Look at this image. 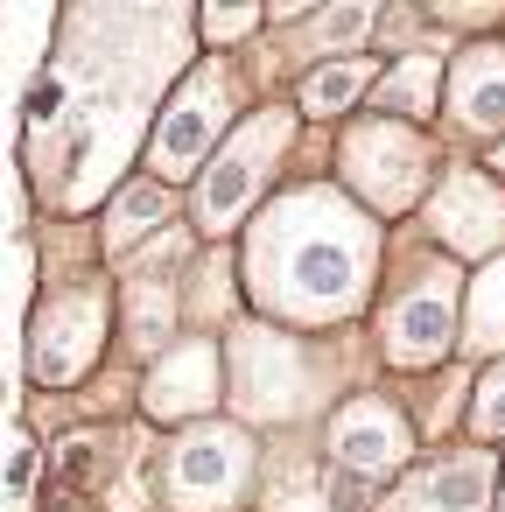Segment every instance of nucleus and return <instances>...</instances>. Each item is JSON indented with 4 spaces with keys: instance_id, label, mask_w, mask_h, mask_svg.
Listing matches in <instances>:
<instances>
[{
    "instance_id": "f257e3e1",
    "label": "nucleus",
    "mask_w": 505,
    "mask_h": 512,
    "mask_svg": "<svg viewBox=\"0 0 505 512\" xmlns=\"http://www.w3.org/2000/svg\"><path fill=\"white\" fill-rule=\"evenodd\" d=\"M372 225L330 197V190H295L281 197L260 225H253V295L274 309V316H295V323H330L344 316L365 281H372Z\"/></svg>"
},
{
    "instance_id": "f03ea898",
    "label": "nucleus",
    "mask_w": 505,
    "mask_h": 512,
    "mask_svg": "<svg viewBox=\"0 0 505 512\" xmlns=\"http://www.w3.org/2000/svg\"><path fill=\"white\" fill-rule=\"evenodd\" d=\"M99 337H106V295H99V288L50 295V302L36 309V337H29L36 379H50V386L78 379V372L99 358Z\"/></svg>"
},
{
    "instance_id": "7ed1b4c3",
    "label": "nucleus",
    "mask_w": 505,
    "mask_h": 512,
    "mask_svg": "<svg viewBox=\"0 0 505 512\" xmlns=\"http://www.w3.org/2000/svg\"><path fill=\"white\" fill-rule=\"evenodd\" d=\"M253 470V449L239 428H190L169 456V498L183 512H211V505H232L239 484Z\"/></svg>"
},
{
    "instance_id": "20e7f679",
    "label": "nucleus",
    "mask_w": 505,
    "mask_h": 512,
    "mask_svg": "<svg viewBox=\"0 0 505 512\" xmlns=\"http://www.w3.org/2000/svg\"><path fill=\"white\" fill-rule=\"evenodd\" d=\"M281 141H288V113H260V120L218 155V169H211L204 190H197V218H204V232L239 225V211H246L253 190L267 183V162L281 155Z\"/></svg>"
},
{
    "instance_id": "39448f33",
    "label": "nucleus",
    "mask_w": 505,
    "mask_h": 512,
    "mask_svg": "<svg viewBox=\"0 0 505 512\" xmlns=\"http://www.w3.org/2000/svg\"><path fill=\"white\" fill-rule=\"evenodd\" d=\"M344 169H351V183H358L379 211H400V204L421 190L428 155H421V141H414L400 120H372V127H358V134H351Z\"/></svg>"
},
{
    "instance_id": "423d86ee",
    "label": "nucleus",
    "mask_w": 505,
    "mask_h": 512,
    "mask_svg": "<svg viewBox=\"0 0 505 512\" xmlns=\"http://www.w3.org/2000/svg\"><path fill=\"white\" fill-rule=\"evenodd\" d=\"M218 127H225V85L204 71V78H190V85L176 92V106L162 113L155 141H148V169H155L162 183L190 176V169L204 162V148L218 141Z\"/></svg>"
},
{
    "instance_id": "0eeeda50",
    "label": "nucleus",
    "mask_w": 505,
    "mask_h": 512,
    "mask_svg": "<svg viewBox=\"0 0 505 512\" xmlns=\"http://www.w3.org/2000/svg\"><path fill=\"white\" fill-rule=\"evenodd\" d=\"M435 239L456 246V253H498L505 260V190L477 169H456L442 190H435Z\"/></svg>"
},
{
    "instance_id": "6e6552de",
    "label": "nucleus",
    "mask_w": 505,
    "mask_h": 512,
    "mask_svg": "<svg viewBox=\"0 0 505 512\" xmlns=\"http://www.w3.org/2000/svg\"><path fill=\"white\" fill-rule=\"evenodd\" d=\"M449 337H456V288H449V274H428L421 288H407L393 302V316H386V358L393 365H428V358L449 351Z\"/></svg>"
},
{
    "instance_id": "1a4fd4ad",
    "label": "nucleus",
    "mask_w": 505,
    "mask_h": 512,
    "mask_svg": "<svg viewBox=\"0 0 505 512\" xmlns=\"http://www.w3.org/2000/svg\"><path fill=\"white\" fill-rule=\"evenodd\" d=\"M232 393L246 414H295V393H302V365H295V344L274 337V330H239L232 344Z\"/></svg>"
},
{
    "instance_id": "9d476101",
    "label": "nucleus",
    "mask_w": 505,
    "mask_h": 512,
    "mask_svg": "<svg viewBox=\"0 0 505 512\" xmlns=\"http://www.w3.org/2000/svg\"><path fill=\"white\" fill-rule=\"evenodd\" d=\"M407 421L386 407V400H351L337 421H330V456L344 463V470H358V477H386V470H400L407 463Z\"/></svg>"
},
{
    "instance_id": "9b49d317",
    "label": "nucleus",
    "mask_w": 505,
    "mask_h": 512,
    "mask_svg": "<svg viewBox=\"0 0 505 512\" xmlns=\"http://www.w3.org/2000/svg\"><path fill=\"white\" fill-rule=\"evenodd\" d=\"M218 400V344H176L162 365H155V379H148V407L162 414V421H183V414H197V407H211Z\"/></svg>"
},
{
    "instance_id": "f8f14e48",
    "label": "nucleus",
    "mask_w": 505,
    "mask_h": 512,
    "mask_svg": "<svg viewBox=\"0 0 505 512\" xmlns=\"http://www.w3.org/2000/svg\"><path fill=\"white\" fill-rule=\"evenodd\" d=\"M484 498H491V456H449L421 470L386 512H484Z\"/></svg>"
},
{
    "instance_id": "ddd939ff",
    "label": "nucleus",
    "mask_w": 505,
    "mask_h": 512,
    "mask_svg": "<svg viewBox=\"0 0 505 512\" xmlns=\"http://www.w3.org/2000/svg\"><path fill=\"white\" fill-rule=\"evenodd\" d=\"M456 113L484 134L505 127V57L498 50H463L456 57Z\"/></svg>"
},
{
    "instance_id": "4468645a",
    "label": "nucleus",
    "mask_w": 505,
    "mask_h": 512,
    "mask_svg": "<svg viewBox=\"0 0 505 512\" xmlns=\"http://www.w3.org/2000/svg\"><path fill=\"white\" fill-rule=\"evenodd\" d=\"M113 463H120V442L106 435H71L64 449H57V498L71 505V498H92V491H106V477H113Z\"/></svg>"
},
{
    "instance_id": "2eb2a0df",
    "label": "nucleus",
    "mask_w": 505,
    "mask_h": 512,
    "mask_svg": "<svg viewBox=\"0 0 505 512\" xmlns=\"http://www.w3.org/2000/svg\"><path fill=\"white\" fill-rule=\"evenodd\" d=\"M435 85H442V57H435V50H414V57H400V71L379 78V113L414 120V113H428Z\"/></svg>"
},
{
    "instance_id": "dca6fc26",
    "label": "nucleus",
    "mask_w": 505,
    "mask_h": 512,
    "mask_svg": "<svg viewBox=\"0 0 505 512\" xmlns=\"http://www.w3.org/2000/svg\"><path fill=\"white\" fill-rule=\"evenodd\" d=\"M470 344L477 351H505V260H491L470 281Z\"/></svg>"
},
{
    "instance_id": "f3484780",
    "label": "nucleus",
    "mask_w": 505,
    "mask_h": 512,
    "mask_svg": "<svg viewBox=\"0 0 505 512\" xmlns=\"http://www.w3.org/2000/svg\"><path fill=\"white\" fill-rule=\"evenodd\" d=\"M169 218V190L162 183H141V190H127L120 197V211H113V225H106V246L120 253V246H134L148 225H162Z\"/></svg>"
},
{
    "instance_id": "a211bd4d",
    "label": "nucleus",
    "mask_w": 505,
    "mask_h": 512,
    "mask_svg": "<svg viewBox=\"0 0 505 512\" xmlns=\"http://www.w3.org/2000/svg\"><path fill=\"white\" fill-rule=\"evenodd\" d=\"M267 505L274 512H330V484L309 463H281L274 484H267Z\"/></svg>"
},
{
    "instance_id": "6ab92c4d",
    "label": "nucleus",
    "mask_w": 505,
    "mask_h": 512,
    "mask_svg": "<svg viewBox=\"0 0 505 512\" xmlns=\"http://www.w3.org/2000/svg\"><path fill=\"white\" fill-rule=\"evenodd\" d=\"M365 78H372V71H365L358 57H351V64H330V71H316V78L302 85V106H309V113H344V106L365 92Z\"/></svg>"
},
{
    "instance_id": "aec40b11",
    "label": "nucleus",
    "mask_w": 505,
    "mask_h": 512,
    "mask_svg": "<svg viewBox=\"0 0 505 512\" xmlns=\"http://www.w3.org/2000/svg\"><path fill=\"white\" fill-rule=\"evenodd\" d=\"M15 505H29V442H22V428L0 421V512H15Z\"/></svg>"
},
{
    "instance_id": "412c9836",
    "label": "nucleus",
    "mask_w": 505,
    "mask_h": 512,
    "mask_svg": "<svg viewBox=\"0 0 505 512\" xmlns=\"http://www.w3.org/2000/svg\"><path fill=\"white\" fill-rule=\"evenodd\" d=\"M162 330H169V288H141L134 295V344H162Z\"/></svg>"
},
{
    "instance_id": "4be33fe9",
    "label": "nucleus",
    "mask_w": 505,
    "mask_h": 512,
    "mask_svg": "<svg viewBox=\"0 0 505 512\" xmlns=\"http://www.w3.org/2000/svg\"><path fill=\"white\" fill-rule=\"evenodd\" d=\"M470 421H477V435H505V365H498V372H484Z\"/></svg>"
},
{
    "instance_id": "5701e85b",
    "label": "nucleus",
    "mask_w": 505,
    "mask_h": 512,
    "mask_svg": "<svg viewBox=\"0 0 505 512\" xmlns=\"http://www.w3.org/2000/svg\"><path fill=\"white\" fill-rule=\"evenodd\" d=\"M253 22H260V15H253V8H225V15H218V8H211V15H204V29H211V36H246V29H253Z\"/></svg>"
},
{
    "instance_id": "b1692460",
    "label": "nucleus",
    "mask_w": 505,
    "mask_h": 512,
    "mask_svg": "<svg viewBox=\"0 0 505 512\" xmlns=\"http://www.w3.org/2000/svg\"><path fill=\"white\" fill-rule=\"evenodd\" d=\"M498 176H505V148H498Z\"/></svg>"
}]
</instances>
